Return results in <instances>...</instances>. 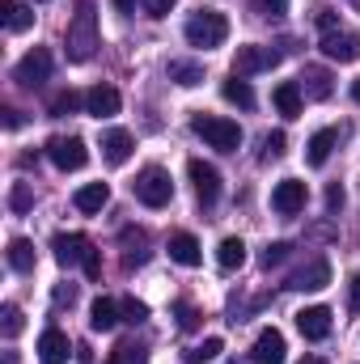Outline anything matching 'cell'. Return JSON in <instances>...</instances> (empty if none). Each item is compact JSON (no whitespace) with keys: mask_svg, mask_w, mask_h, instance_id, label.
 I'll use <instances>...</instances> for the list:
<instances>
[{"mask_svg":"<svg viewBox=\"0 0 360 364\" xmlns=\"http://www.w3.org/2000/svg\"><path fill=\"white\" fill-rule=\"evenodd\" d=\"M297 364H327L322 356H305V360H297Z\"/></svg>","mask_w":360,"mask_h":364,"instance_id":"obj_46","label":"cell"},{"mask_svg":"<svg viewBox=\"0 0 360 364\" xmlns=\"http://www.w3.org/2000/svg\"><path fill=\"white\" fill-rule=\"evenodd\" d=\"M64 51L73 64H85L97 51V17H93V0L77 4V17L68 21V34H64Z\"/></svg>","mask_w":360,"mask_h":364,"instance_id":"obj_1","label":"cell"},{"mask_svg":"<svg viewBox=\"0 0 360 364\" xmlns=\"http://www.w3.org/2000/svg\"><path fill=\"white\" fill-rule=\"evenodd\" d=\"M297 85H301V93H305V97H314V102H327V97H331V90H335L327 68H305Z\"/></svg>","mask_w":360,"mask_h":364,"instance_id":"obj_22","label":"cell"},{"mask_svg":"<svg viewBox=\"0 0 360 364\" xmlns=\"http://www.w3.org/2000/svg\"><path fill=\"white\" fill-rule=\"evenodd\" d=\"M38 4H43V0H38Z\"/></svg>","mask_w":360,"mask_h":364,"instance_id":"obj_48","label":"cell"},{"mask_svg":"<svg viewBox=\"0 0 360 364\" xmlns=\"http://www.w3.org/2000/svg\"><path fill=\"white\" fill-rule=\"evenodd\" d=\"M13 77H17L26 90H38V85L51 77V51H47V47H34V51H26V55H21V64L13 68Z\"/></svg>","mask_w":360,"mask_h":364,"instance_id":"obj_6","label":"cell"},{"mask_svg":"<svg viewBox=\"0 0 360 364\" xmlns=\"http://www.w3.org/2000/svg\"><path fill=\"white\" fill-rule=\"evenodd\" d=\"M179 326L182 331H195V309L191 305H179Z\"/></svg>","mask_w":360,"mask_h":364,"instance_id":"obj_41","label":"cell"},{"mask_svg":"<svg viewBox=\"0 0 360 364\" xmlns=\"http://www.w3.org/2000/svg\"><path fill=\"white\" fill-rule=\"evenodd\" d=\"M221 93H225V102H233V106H242V110L255 106V90L246 85V77H229V81L221 85Z\"/></svg>","mask_w":360,"mask_h":364,"instance_id":"obj_28","label":"cell"},{"mask_svg":"<svg viewBox=\"0 0 360 364\" xmlns=\"http://www.w3.org/2000/svg\"><path fill=\"white\" fill-rule=\"evenodd\" d=\"M318 26H322V34H331L335 30V13L331 9H318Z\"/></svg>","mask_w":360,"mask_h":364,"instance_id":"obj_43","label":"cell"},{"mask_svg":"<svg viewBox=\"0 0 360 364\" xmlns=\"http://www.w3.org/2000/svg\"><path fill=\"white\" fill-rule=\"evenodd\" d=\"M327 284H331V263L327 259H309L305 267H297L288 275V288H297V292H318Z\"/></svg>","mask_w":360,"mask_h":364,"instance_id":"obj_12","label":"cell"},{"mask_svg":"<svg viewBox=\"0 0 360 364\" xmlns=\"http://www.w3.org/2000/svg\"><path fill=\"white\" fill-rule=\"evenodd\" d=\"M0 331H4V339H17V335L26 331V318H21L17 305H4V309H0Z\"/></svg>","mask_w":360,"mask_h":364,"instance_id":"obj_33","label":"cell"},{"mask_svg":"<svg viewBox=\"0 0 360 364\" xmlns=\"http://www.w3.org/2000/svg\"><path fill=\"white\" fill-rule=\"evenodd\" d=\"M288 250H292V246H288V242H271L268 250H263V267H280V263H284V259H288Z\"/></svg>","mask_w":360,"mask_h":364,"instance_id":"obj_34","label":"cell"},{"mask_svg":"<svg viewBox=\"0 0 360 364\" xmlns=\"http://www.w3.org/2000/svg\"><path fill=\"white\" fill-rule=\"evenodd\" d=\"M0 21H4V30L21 34V30H30V26H34V9H30V4H21V0H0Z\"/></svg>","mask_w":360,"mask_h":364,"instance_id":"obj_19","label":"cell"},{"mask_svg":"<svg viewBox=\"0 0 360 364\" xmlns=\"http://www.w3.org/2000/svg\"><path fill=\"white\" fill-rule=\"evenodd\" d=\"M305 199H309V191H305L301 178H284V182H275V191H271V208L280 216H297L305 208Z\"/></svg>","mask_w":360,"mask_h":364,"instance_id":"obj_8","label":"cell"},{"mask_svg":"<svg viewBox=\"0 0 360 364\" xmlns=\"http://www.w3.org/2000/svg\"><path fill=\"white\" fill-rule=\"evenodd\" d=\"M221 352H225V343H221L216 335H208V339H203V343H195L182 360H186V364H208V360H216Z\"/></svg>","mask_w":360,"mask_h":364,"instance_id":"obj_29","label":"cell"},{"mask_svg":"<svg viewBox=\"0 0 360 364\" xmlns=\"http://www.w3.org/2000/svg\"><path fill=\"white\" fill-rule=\"evenodd\" d=\"M123 318H127V322H144V318H149V305L136 301V296H127V301H123Z\"/></svg>","mask_w":360,"mask_h":364,"instance_id":"obj_36","label":"cell"},{"mask_svg":"<svg viewBox=\"0 0 360 364\" xmlns=\"http://www.w3.org/2000/svg\"><path fill=\"white\" fill-rule=\"evenodd\" d=\"M73 203H77V212L93 216V212H102V208L110 203V186H106V182H85V186L73 195Z\"/></svg>","mask_w":360,"mask_h":364,"instance_id":"obj_18","label":"cell"},{"mask_svg":"<svg viewBox=\"0 0 360 364\" xmlns=\"http://www.w3.org/2000/svg\"><path fill=\"white\" fill-rule=\"evenodd\" d=\"M335 127H322V132H314L309 136V144H305V161L309 166H327V157H331V149H335Z\"/></svg>","mask_w":360,"mask_h":364,"instance_id":"obj_23","label":"cell"},{"mask_svg":"<svg viewBox=\"0 0 360 364\" xmlns=\"http://www.w3.org/2000/svg\"><path fill=\"white\" fill-rule=\"evenodd\" d=\"M170 259H174L179 267H199V263H203V250H199V242H195L191 233H174V237H170Z\"/></svg>","mask_w":360,"mask_h":364,"instance_id":"obj_21","label":"cell"},{"mask_svg":"<svg viewBox=\"0 0 360 364\" xmlns=\"http://www.w3.org/2000/svg\"><path fill=\"white\" fill-rule=\"evenodd\" d=\"M102 157H106L110 166H123V161L132 157V132H123V127L106 132V136H102Z\"/></svg>","mask_w":360,"mask_h":364,"instance_id":"obj_20","label":"cell"},{"mask_svg":"<svg viewBox=\"0 0 360 364\" xmlns=\"http://www.w3.org/2000/svg\"><path fill=\"white\" fill-rule=\"evenodd\" d=\"M68 352H73V348H68V335H64V331L51 326V331L38 335V360L43 364H68Z\"/></svg>","mask_w":360,"mask_h":364,"instance_id":"obj_16","label":"cell"},{"mask_svg":"<svg viewBox=\"0 0 360 364\" xmlns=\"http://www.w3.org/2000/svg\"><path fill=\"white\" fill-rule=\"evenodd\" d=\"M186 43L191 47H203V51H212V47H221L225 38H229V17L225 13H216V9H199L191 21H186Z\"/></svg>","mask_w":360,"mask_h":364,"instance_id":"obj_3","label":"cell"},{"mask_svg":"<svg viewBox=\"0 0 360 364\" xmlns=\"http://www.w3.org/2000/svg\"><path fill=\"white\" fill-rule=\"evenodd\" d=\"M123 242H127L123 263H127V267H140V263L149 259V250H144V233H132V229H127V233H123Z\"/></svg>","mask_w":360,"mask_h":364,"instance_id":"obj_31","label":"cell"},{"mask_svg":"<svg viewBox=\"0 0 360 364\" xmlns=\"http://www.w3.org/2000/svg\"><path fill=\"white\" fill-rule=\"evenodd\" d=\"M271 102H275V110L284 114V119H301V106H305V93L297 81H280L275 90H271Z\"/></svg>","mask_w":360,"mask_h":364,"instance_id":"obj_17","label":"cell"},{"mask_svg":"<svg viewBox=\"0 0 360 364\" xmlns=\"http://www.w3.org/2000/svg\"><path fill=\"white\" fill-rule=\"evenodd\" d=\"M47 157L55 161V170H81L85 161H90V149H85V140L81 136H55L51 144H47Z\"/></svg>","mask_w":360,"mask_h":364,"instance_id":"obj_5","label":"cell"},{"mask_svg":"<svg viewBox=\"0 0 360 364\" xmlns=\"http://www.w3.org/2000/svg\"><path fill=\"white\" fill-rule=\"evenodd\" d=\"M191 132L208 144V149H221V153H238V144H242V127L233 123V119H225V114H195L191 119Z\"/></svg>","mask_w":360,"mask_h":364,"instance_id":"obj_2","label":"cell"},{"mask_svg":"<svg viewBox=\"0 0 360 364\" xmlns=\"http://www.w3.org/2000/svg\"><path fill=\"white\" fill-rule=\"evenodd\" d=\"M216 263H221V272H238L246 263V242L242 237H225L216 246Z\"/></svg>","mask_w":360,"mask_h":364,"instance_id":"obj_25","label":"cell"},{"mask_svg":"<svg viewBox=\"0 0 360 364\" xmlns=\"http://www.w3.org/2000/svg\"><path fill=\"white\" fill-rule=\"evenodd\" d=\"M9 208L21 216V212H30L34 208V186L30 182H13V191H9Z\"/></svg>","mask_w":360,"mask_h":364,"instance_id":"obj_32","label":"cell"},{"mask_svg":"<svg viewBox=\"0 0 360 364\" xmlns=\"http://www.w3.org/2000/svg\"><path fill=\"white\" fill-rule=\"evenodd\" d=\"M186 174H191V182H195V195H199L203 208H212V203L221 199V174H216V166H208V161H191Z\"/></svg>","mask_w":360,"mask_h":364,"instance_id":"obj_11","label":"cell"},{"mask_svg":"<svg viewBox=\"0 0 360 364\" xmlns=\"http://www.w3.org/2000/svg\"><path fill=\"white\" fill-rule=\"evenodd\" d=\"M284 335L268 326V331H259V339H255V348H250V364H284Z\"/></svg>","mask_w":360,"mask_h":364,"instance_id":"obj_13","label":"cell"},{"mask_svg":"<svg viewBox=\"0 0 360 364\" xmlns=\"http://www.w3.org/2000/svg\"><path fill=\"white\" fill-rule=\"evenodd\" d=\"M9 267H13V272H34V246H30V242H26V237H13V242H9Z\"/></svg>","mask_w":360,"mask_h":364,"instance_id":"obj_27","label":"cell"},{"mask_svg":"<svg viewBox=\"0 0 360 364\" xmlns=\"http://www.w3.org/2000/svg\"><path fill=\"white\" fill-rule=\"evenodd\" d=\"M119 106H123V97L115 85H93L85 93V110H90L93 119H110V114H119Z\"/></svg>","mask_w":360,"mask_h":364,"instance_id":"obj_15","label":"cell"},{"mask_svg":"<svg viewBox=\"0 0 360 364\" xmlns=\"http://www.w3.org/2000/svg\"><path fill=\"white\" fill-rule=\"evenodd\" d=\"M280 64V51H271V47H238V55H233V77H255V73H268Z\"/></svg>","mask_w":360,"mask_h":364,"instance_id":"obj_7","label":"cell"},{"mask_svg":"<svg viewBox=\"0 0 360 364\" xmlns=\"http://www.w3.org/2000/svg\"><path fill=\"white\" fill-rule=\"evenodd\" d=\"M297 331H301L305 339H314V343L327 339V335H331V309H327V305H309V309H301V314H297Z\"/></svg>","mask_w":360,"mask_h":364,"instance_id":"obj_14","label":"cell"},{"mask_svg":"<svg viewBox=\"0 0 360 364\" xmlns=\"http://www.w3.org/2000/svg\"><path fill=\"white\" fill-rule=\"evenodd\" d=\"M110 4H115L119 13H136V0H110Z\"/></svg>","mask_w":360,"mask_h":364,"instance_id":"obj_45","label":"cell"},{"mask_svg":"<svg viewBox=\"0 0 360 364\" xmlns=\"http://www.w3.org/2000/svg\"><path fill=\"white\" fill-rule=\"evenodd\" d=\"M81 267H85V275H90V279H97V275H102V255H97V250H90V259H85Z\"/></svg>","mask_w":360,"mask_h":364,"instance_id":"obj_40","label":"cell"},{"mask_svg":"<svg viewBox=\"0 0 360 364\" xmlns=\"http://www.w3.org/2000/svg\"><path fill=\"white\" fill-rule=\"evenodd\" d=\"M327 208H331V212L344 208V186H331V191H327Z\"/></svg>","mask_w":360,"mask_h":364,"instance_id":"obj_42","label":"cell"},{"mask_svg":"<svg viewBox=\"0 0 360 364\" xmlns=\"http://www.w3.org/2000/svg\"><path fill=\"white\" fill-rule=\"evenodd\" d=\"M132 191H136V199H140L144 208H166V203L174 199V182H170V174H166L162 166L140 170V178L132 182Z\"/></svg>","mask_w":360,"mask_h":364,"instance_id":"obj_4","label":"cell"},{"mask_svg":"<svg viewBox=\"0 0 360 364\" xmlns=\"http://www.w3.org/2000/svg\"><path fill=\"white\" fill-rule=\"evenodd\" d=\"M51 250H55V263L60 267H77V263H85L90 259V237L85 233H55V242H51Z\"/></svg>","mask_w":360,"mask_h":364,"instance_id":"obj_9","label":"cell"},{"mask_svg":"<svg viewBox=\"0 0 360 364\" xmlns=\"http://www.w3.org/2000/svg\"><path fill=\"white\" fill-rule=\"evenodd\" d=\"M284 144H288V140H284V132H268V136H263V161L284 157Z\"/></svg>","mask_w":360,"mask_h":364,"instance_id":"obj_35","label":"cell"},{"mask_svg":"<svg viewBox=\"0 0 360 364\" xmlns=\"http://www.w3.org/2000/svg\"><path fill=\"white\" fill-rule=\"evenodd\" d=\"M322 55H327V60H339V64L360 60V34H352V30H331V34H322Z\"/></svg>","mask_w":360,"mask_h":364,"instance_id":"obj_10","label":"cell"},{"mask_svg":"<svg viewBox=\"0 0 360 364\" xmlns=\"http://www.w3.org/2000/svg\"><path fill=\"white\" fill-rule=\"evenodd\" d=\"M174 4H179V0H144V13H149L153 21H162V17H170Z\"/></svg>","mask_w":360,"mask_h":364,"instance_id":"obj_37","label":"cell"},{"mask_svg":"<svg viewBox=\"0 0 360 364\" xmlns=\"http://www.w3.org/2000/svg\"><path fill=\"white\" fill-rule=\"evenodd\" d=\"M90 326L93 331H102V335L119 326V305H115L110 296H97V301L90 305Z\"/></svg>","mask_w":360,"mask_h":364,"instance_id":"obj_24","label":"cell"},{"mask_svg":"<svg viewBox=\"0 0 360 364\" xmlns=\"http://www.w3.org/2000/svg\"><path fill=\"white\" fill-rule=\"evenodd\" d=\"M77 106H85V97L77 90H64V93H55L51 97V119H64V114H73Z\"/></svg>","mask_w":360,"mask_h":364,"instance_id":"obj_30","label":"cell"},{"mask_svg":"<svg viewBox=\"0 0 360 364\" xmlns=\"http://www.w3.org/2000/svg\"><path fill=\"white\" fill-rule=\"evenodd\" d=\"M4 127H9V132H17V127H21V110H13V106H9V110H4Z\"/></svg>","mask_w":360,"mask_h":364,"instance_id":"obj_44","label":"cell"},{"mask_svg":"<svg viewBox=\"0 0 360 364\" xmlns=\"http://www.w3.org/2000/svg\"><path fill=\"white\" fill-rule=\"evenodd\" d=\"M259 9H263L268 17H284V13H288V0H259Z\"/></svg>","mask_w":360,"mask_h":364,"instance_id":"obj_39","label":"cell"},{"mask_svg":"<svg viewBox=\"0 0 360 364\" xmlns=\"http://www.w3.org/2000/svg\"><path fill=\"white\" fill-rule=\"evenodd\" d=\"M348 309H352V314H360V272L348 279Z\"/></svg>","mask_w":360,"mask_h":364,"instance_id":"obj_38","label":"cell"},{"mask_svg":"<svg viewBox=\"0 0 360 364\" xmlns=\"http://www.w3.org/2000/svg\"><path fill=\"white\" fill-rule=\"evenodd\" d=\"M166 73H170V81L182 85V90H195V85L203 81V68H199V64H191V60H170V64H166Z\"/></svg>","mask_w":360,"mask_h":364,"instance_id":"obj_26","label":"cell"},{"mask_svg":"<svg viewBox=\"0 0 360 364\" xmlns=\"http://www.w3.org/2000/svg\"><path fill=\"white\" fill-rule=\"evenodd\" d=\"M352 97H356V102H360V77H356V81H352Z\"/></svg>","mask_w":360,"mask_h":364,"instance_id":"obj_47","label":"cell"}]
</instances>
